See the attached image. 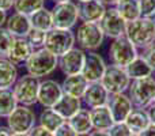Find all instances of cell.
Returning a JSON list of instances; mask_svg holds the SVG:
<instances>
[{"mask_svg": "<svg viewBox=\"0 0 155 136\" xmlns=\"http://www.w3.org/2000/svg\"><path fill=\"white\" fill-rule=\"evenodd\" d=\"M14 3L15 0H0V10L10 11L11 8H14Z\"/></svg>", "mask_w": 155, "mask_h": 136, "instance_id": "f35d334b", "label": "cell"}, {"mask_svg": "<svg viewBox=\"0 0 155 136\" xmlns=\"http://www.w3.org/2000/svg\"><path fill=\"white\" fill-rule=\"evenodd\" d=\"M140 15L144 18H154L155 16V0H139Z\"/></svg>", "mask_w": 155, "mask_h": 136, "instance_id": "e575fe53", "label": "cell"}, {"mask_svg": "<svg viewBox=\"0 0 155 136\" xmlns=\"http://www.w3.org/2000/svg\"><path fill=\"white\" fill-rule=\"evenodd\" d=\"M7 125L14 134H29L37 125V116L30 106L18 105L7 117Z\"/></svg>", "mask_w": 155, "mask_h": 136, "instance_id": "9c48e42d", "label": "cell"}, {"mask_svg": "<svg viewBox=\"0 0 155 136\" xmlns=\"http://www.w3.org/2000/svg\"><path fill=\"white\" fill-rule=\"evenodd\" d=\"M146 112H147V114H148L150 123L151 124H155V102H154V104H151L150 106L146 109Z\"/></svg>", "mask_w": 155, "mask_h": 136, "instance_id": "60d3db41", "label": "cell"}, {"mask_svg": "<svg viewBox=\"0 0 155 136\" xmlns=\"http://www.w3.org/2000/svg\"><path fill=\"white\" fill-rule=\"evenodd\" d=\"M106 5L101 0H86L78 3V12L80 22H99Z\"/></svg>", "mask_w": 155, "mask_h": 136, "instance_id": "e0dca14e", "label": "cell"}, {"mask_svg": "<svg viewBox=\"0 0 155 136\" xmlns=\"http://www.w3.org/2000/svg\"><path fill=\"white\" fill-rule=\"evenodd\" d=\"M139 136H155V124H151L146 129H143L139 134Z\"/></svg>", "mask_w": 155, "mask_h": 136, "instance_id": "ab89813d", "label": "cell"}, {"mask_svg": "<svg viewBox=\"0 0 155 136\" xmlns=\"http://www.w3.org/2000/svg\"><path fill=\"white\" fill-rule=\"evenodd\" d=\"M63 94L64 93L61 83L54 79H44L40 82L37 104H40L42 108H53Z\"/></svg>", "mask_w": 155, "mask_h": 136, "instance_id": "4fadbf2b", "label": "cell"}, {"mask_svg": "<svg viewBox=\"0 0 155 136\" xmlns=\"http://www.w3.org/2000/svg\"><path fill=\"white\" fill-rule=\"evenodd\" d=\"M14 40H15V37L4 26L0 27V57H7Z\"/></svg>", "mask_w": 155, "mask_h": 136, "instance_id": "1f68e13d", "label": "cell"}, {"mask_svg": "<svg viewBox=\"0 0 155 136\" xmlns=\"http://www.w3.org/2000/svg\"><path fill=\"white\" fill-rule=\"evenodd\" d=\"M86 52L79 46H74L67 53L59 57V68L65 76L68 75H76L82 72L83 64H84Z\"/></svg>", "mask_w": 155, "mask_h": 136, "instance_id": "5bb4252c", "label": "cell"}, {"mask_svg": "<svg viewBox=\"0 0 155 136\" xmlns=\"http://www.w3.org/2000/svg\"><path fill=\"white\" fill-rule=\"evenodd\" d=\"M99 82L102 83V86L106 88L109 94H117L127 93L132 80L127 74L125 68L110 64L105 69V74Z\"/></svg>", "mask_w": 155, "mask_h": 136, "instance_id": "ba28073f", "label": "cell"}, {"mask_svg": "<svg viewBox=\"0 0 155 136\" xmlns=\"http://www.w3.org/2000/svg\"><path fill=\"white\" fill-rule=\"evenodd\" d=\"M106 63L104 57L95 51L86 52L84 56V64H83L82 72L80 74L88 80V83L99 82L101 78L104 76L105 69H106Z\"/></svg>", "mask_w": 155, "mask_h": 136, "instance_id": "7c38bea8", "label": "cell"}, {"mask_svg": "<svg viewBox=\"0 0 155 136\" xmlns=\"http://www.w3.org/2000/svg\"><path fill=\"white\" fill-rule=\"evenodd\" d=\"M128 95L135 108L147 109L155 101V78L148 76L132 80L128 88Z\"/></svg>", "mask_w": 155, "mask_h": 136, "instance_id": "3957f363", "label": "cell"}, {"mask_svg": "<svg viewBox=\"0 0 155 136\" xmlns=\"http://www.w3.org/2000/svg\"><path fill=\"white\" fill-rule=\"evenodd\" d=\"M125 37L139 51L155 42V21L154 18H140L127 23Z\"/></svg>", "mask_w": 155, "mask_h": 136, "instance_id": "6da1fadb", "label": "cell"}, {"mask_svg": "<svg viewBox=\"0 0 155 136\" xmlns=\"http://www.w3.org/2000/svg\"><path fill=\"white\" fill-rule=\"evenodd\" d=\"M68 124L76 131L78 135L82 134H90L93 131V123H91L90 109H80L75 116L68 120Z\"/></svg>", "mask_w": 155, "mask_h": 136, "instance_id": "d4e9b609", "label": "cell"}, {"mask_svg": "<svg viewBox=\"0 0 155 136\" xmlns=\"http://www.w3.org/2000/svg\"><path fill=\"white\" fill-rule=\"evenodd\" d=\"M40 82L41 80L38 78L33 76L30 74L19 76L16 79V82L12 86V91L16 101H18V105L31 106V105L37 104Z\"/></svg>", "mask_w": 155, "mask_h": 136, "instance_id": "52a82bcc", "label": "cell"}, {"mask_svg": "<svg viewBox=\"0 0 155 136\" xmlns=\"http://www.w3.org/2000/svg\"><path fill=\"white\" fill-rule=\"evenodd\" d=\"M27 135H29V136H54L53 132H51V131H48V129L42 128V127L38 125V124Z\"/></svg>", "mask_w": 155, "mask_h": 136, "instance_id": "74e56055", "label": "cell"}, {"mask_svg": "<svg viewBox=\"0 0 155 136\" xmlns=\"http://www.w3.org/2000/svg\"><path fill=\"white\" fill-rule=\"evenodd\" d=\"M79 2H86V0H78V3H79Z\"/></svg>", "mask_w": 155, "mask_h": 136, "instance_id": "f907efd6", "label": "cell"}, {"mask_svg": "<svg viewBox=\"0 0 155 136\" xmlns=\"http://www.w3.org/2000/svg\"><path fill=\"white\" fill-rule=\"evenodd\" d=\"M25 67L27 74L41 79L53 74L54 69L59 67V57L51 53L48 49L40 48L31 53V56L25 63Z\"/></svg>", "mask_w": 155, "mask_h": 136, "instance_id": "7a4b0ae2", "label": "cell"}, {"mask_svg": "<svg viewBox=\"0 0 155 136\" xmlns=\"http://www.w3.org/2000/svg\"><path fill=\"white\" fill-rule=\"evenodd\" d=\"M53 134H54V136H78L76 131L68 124V121H65L64 124H61Z\"/></svg>", "mask_w": 155, "mask_h": 136, "instance_id": "8d00e7d4", "label": "cell"}, {"mask_svg": "<svg viewBox=\"0 0 155 136\" xmlns=\"http://www.w3.org/2000/svg\"><path fill=\"white\" fill-rule=\"evenodd\" d=\"M37 123H38V125H41L42 128L48 129V131H51V132H54L61 124L65 123V120L59 113L54 112L52 108H44L42 112L40 113V116H38V118H37Z\"/></svg>", "mask_w": 155, "mask_h": 136, "instance_id": "4316f807", "label": "cell"}, {"mask_svg": "<svg viewBox=\"0 0 155 136\" xmlns=\"http://www.w3.org/2000/svg\"><path fill=\"white\" fill-rule=\"evenodd\" d=\"M114 7L127 23L142 16L140 15L139 0H120Z\"/></svg>", "mask_w": 155, "mask_h": 136, "instance_id": "83f0119b", "label": "cell"}, {"mask_svg": "<svg viewBox=\"0 0 155 136\" xmlns=\"http://www.w3.org/2000/svg\"><path fill=\"white\" fill-rule=\"evenodd\" d=\"M102 3H104L105 5H106V7H114L116 4H117L118 2H120V0H101Z\"/></svg>", "mask_w": 155, "mask_h": 136, "instance_id": "f6af8a7d", "label": "cell"}, {"mask_svg": "<svg viewBox=\"0 0 155 136\" xmlns=\"http://www.w3.org/2000/svg\"><path fill=\"white\" fill-rule=\"evenodd\" d=\"M139 55L147 61V64L150 65L151 69L155 72V42L146 46L144 49H142V51L139 52Z\"/></svg>", "mask_w": 155, "mask_h": 136, "instance_id": "d590c367", "label": "cell"}, {"mask_svg": "<svg viewBox=\"0 0 155 136\" xmlns=\"http://www.w3.org/2000/svg\"><path fill=\"white\" fill-rule=\"evenodd\" d=\"M125 71H127V74H128V76L131 78V80L153 76V74H154V71L151 69V67L147 64V61H146L140 55L134 60V61H131L128 65H127Z\"/></svg>", "mask_w": 155, "mask_h": 136, "instance_id": "484cf974", "label": "cell"}, {"mask_svg": "<svg viewBox=\"0 0 155 136\" xmlns=\"http://www.w3.org/2000/svg\"><path fill=\"white\" fill-rule=\"evenodd\" d=\"M131 136H139V135H136V134H132Z\"/></svg>", "mask_w": 155, "mask_h": 136, "instance_id": "681fc988", "label": "cell"}, {"mask_svg": "<svg viewBox=\"0 0 155 136\" xmlns=\"http://www.w3.org/2000/svg\"><path fill=\"white\" fill-rule=\"evenodd\" d=\"M75 37L78 46L84 52L97 51L106 38L98 22H82L75 32Z\"/></svg>", "mask_w": 155, "mask_h": 136, "instance_id": "8992f818", "label": "cell"}, {"mask_svg": "<svg viewBox=\"0 0 155 136\" xmlns=\"http://www.w3.org/2000/svg\"><path fill=\"white\" fill-rule=\"evenodd\" d=\"M54 3H64V2H71V0H53Z\"/></svg>", "mask_w": 155, "mask_h": 136, "instance_id": "bcb514c9", "label": "cell"}, {"mask_svg": "<svg viewBox=\"0 0 155 136\" xmlns=\"http://www.w3.org/2000/svg\"><path fill=\"white\" fill-rule=\"evenodd\" d=\"M18 106L12 87H0V118H7Z\"/></svg>", "mask_w": 155, "mask_h": 136, "instance_id": "f546056e", "label": "cell"}, {"mask_svg": "<svg viewBox=\"0 0 155 136\" xmlns=\"http://www.w3.org/2000/svg\"><path fill=\"white\" fill-rule=\"evenodd\" d=\"M87 86H88V80L82 74L68 75V76L64 78V80L61 83L63 93L76 97V98H80V99H82Z\"/></svg>", "mask_w": 155, "mask_h": 136, "instance_id": "44dd1931", "label": "cell"}, {"mask_svg": "<svg viewBox=\"0 0 155 136\" xmlns=\"http://www.w3.org/2000/svg\"><path fill=\"white\" fill-rule=\"evenodd\" d=\"M90 136H109L107 131H98V129H93L90 132Z\"/></svg>", "mask_w": 155, "mask_h": 136, "instance_id": "ee69618b", "label": "cell"}, {"mask_svg": "<svg viewBox=\"0 0 155 136\" xmlns=\"http://www.w3.org/2000/svg\"><path fill=\"white\" fill-rule=\"evenodd\" d=\"M45 7V0H15L14 10L25 15H31L33 12Z\"/></svg>", "mask_w": 155, "mask_h": 136, "instance_id": "4dcf8cb0", "label": "cell"}, {"mask_svg": "<svg viewBox=\"0 0 155 136\" xmlns=\"http://www.w3.org/2000/svg\"><path fill=\"white\" fill-rule=\"evenodd\" d=\"M107 108H109L114 123H121L125 121L131 110L134 109V104H132L131 98L127 93H117V94H110L109 99H107Z\"/></svg>", "mask_w": 155, "mask_h": 136, "instance_id": "9a60e30c", "label": "cell"}, {"mask_svg": "<svg viewBox=\"0 0 155 136\" xmlns=\"http://www.w3.org/2000/svg\"><path fill=\"white\" fill-rule=\"evenodd\" d=\"M109 95L110 94L102 86L101 82H93V83H88L87 88H86L84 94L82 97V101L87 106V109H93V108L106 105Z\"/></svg>", "mask_w": 155, "mask_h": 136, "instance_id": "2e32d148", "label": "cell"}, {"mask_svg": "<svg viewBox=\"0 0 155 136\" xmlns=\"http://www.w3.org/2000/svg\"><path fill=\"white\" fill-rule=\"evenodd\" d=\"M75 45H76V37L72 30L52 27L49 32H46L44 48L48 49L54 56L60 57L61 55L71 51Z\"/></svg>", "mask_w": 155, "mask_h": 136, "instance_id": "277c9868", "label": "cell"}, {"mask_svg": "<svg viewBox=\"0 0 155 136\" xmlns=\"http://www.w3.org/2000/svg\"><path fill=\"white\" fill-rule=\"evenodd\" d=\"M154 102H155V101H154Z\"/></svg>", "mask_w": 155, "mask_h": 136, "instance_id": "816d5d0a", "label": "cell"}, {"mask_svg": "<svg viewBox=\"0 0 155 136\" xmlns=\"http://www.w3.org/2000/svg\"><path fill=\"white\" fill-rule=\"evenodd\" d=\"M4 27L15 38H26L30 30L33 29L29 15H25L21 12H14L12 15L8 16Z\"/></svg>", "mask_w": 155, "mask_h": 136, "instance_id": "ac0fdd59", "label": "cell"}, {"mask_svg": "<svg viewBox=\"0 0 155 136\" xmlns=\"http://www.w3.org/2000/svg\"><path fill=\"white\" fill-rule=\"evenodd\" d=\"M90 116H91V123H93V129L107 131L114 123L107 105L90 109Z\"/></svg>", "mask_w": 155, "mask_h": 136, "instance_id": "7402d4cb", "label": "cell"}, {"mask_svg": "<svg viewBox=\"0 0 155 136\" xmlns=\"http://www.w3.org/2000/svg\"><path fill=\"white\" fill-rule=\"evenodd\" d=\"M51 12L52 19H53V27H57V29L72 30L79 21L78 4L72 0L64 3H54Z\"/></svg>", "mask_w": 155, "mask_h": 136, "instance_id": "30bf717a", "label": "cell"}, {"mask_svg": "<svg viewBox=\"0 0 155 136\" xmlns=\"http://www.w3.org/2000/svg\"><path fill=\"white\" fill-rule=\"evenodd\" d=\"M14 132L8 128V125H0V136H12Z\"/></svg>", "mask_w": 155, "mask_h": 136, "instance_id": "b9f144b4", "label": "cell"}, {"mask_svg": "<svg viewBox=\"0 0 155 136\" xmlns=\"http://www.w3.org/2000/svg\"><path fill=\"white\" fill-rule=\"evenodd\" d=\"M101 30L104 32L105 37L107 38H117L121 35H125L127 22L121 18L116 7H106L102 18L98 22Z\"/></svg>", "mask_w": 155, "mask_h": 136, "instance_id": "8fae6325", "label": "cell"}, {"mask_svg": "<svg viewBox=\"0 0 155 136\" xmlns=\"http://www.w3.org/2000/svg\"><path fill=\"white\" fill-rule=\"evenodd\" d=\"M45 37H46V32H42V30H38V29H31L26 38H27V41L31 44L33 48L40 49V48H44Z\"/></svg>", "mask_w": 155, "mask_h": 136, "instance_id": "d6a6232c", "label": "cell"}, {"mask_svg": "<svg viewBox=\"0 0 155 136\" xmlns=\"http://www.w3.org/2000/svg\"><path fill=\"white\" fill-rule=\"evenodd\" d=\"M107 132H109V136H131L132 135L131 129L128 128V125L124 121L113 123V125L107 129Z\"/></svg>", "mask_w": 155, "mask_h": 136, "instance_id": "836d02e7", "label": "cell"}, {"mask_svg": "<svg viewBox=\"0 0 155 136\" xmlns=\"http://www.w3.org/2000/svg\"><path fill=\"white\" fill-rule=\"evenodd\" d=\"M124 123L128 125V128L131 129L132 134L139 135L143 129H146L150 125V118H148V114H147V112H146V109L134 108Z\"/></svg>", "mask_w": 155, "mask_h": 136, "instance_id": "603a6c76", "label": "cell"}, {"mask_svg": "<svg viewBox=\"0 0 155 136\" xmlns=\"http://www.w3.org/2000/svg\"><path fill=\"white\" fill-rule=\"evenodd\" d=\"M30 23H31L33 29H38L42 32H49L53 27V19H52V12L51 10L42 7L41 10L33 12L31 15H29Z\"/></svg>", "mask_w": 155, "mask_h": 136, "instance_id": "f1b7e54d", "label": "cell"}, {"mask_svg": "<svg viewBox=\"0 0 155 136\" xmlns=\"http://www.w3.org/2000/svg\"><path fill=\"white\" fill-rule=\"evenodd\" d=\"M34 51L35 49L27 41V38H15L10 51H8L7 59L11 60L15 65H21L27 61V59L31 56Z\"/></svg>", "mask_w": 155, "mask_h": 136, "instance_id": "d6986e66", "label": "cell"}, {"mask_svg": "<svg viewBox=\"0 0 155 136\" xmlns=\"http://www.w3.org/2000/svg\"><path fill=\"white\" fill-rule=\"evenodd\" d=\"M78 136H90V134H82V135H78Z\"/></svg>", "mask_w": 155, "mask_h": 136, "instance_id": "c3c4849f", "label": "cell"}, {"mask_svg": "<svg viewBox=\"0 0 155 136\" xmlns=\"http://www.w3.org/2000/svg\"><path fill=\"white\" fill-rule=\"evenodd\" d=\"M107 53H109V60L112 64L125 68L129 63L134 61L139 56V49L125 35H121L112 40Z\"/></svg>", "mask_w": 155, "mask_h": 136, "instance_id": "5b68a950", "label": "cell"}, {"mask_svg": "<svg viewBox=\"0 0 155 136\" xmlns=\"http://www.w3.org/2000/svg\"><path fill=\"white\" fill-rule=\"evenodd\" d=\"M7 11L4 10H0V27H3L5 25V22H7Z\"/></svg>", "mask_w": 155, "mask_h": 136, "instance_id": "7bdbcfd3", "label": "cell"}, {"mask_svg": "<svg viewBox=\"0 0 155 136\" xmlns=\"http://www.w3.org/2000/svg\"><path fill=\"white\" fill-rule=\"evenodd\" d=\"M12 136H29L27 134H12Z\"/></svg>", "mask_w": 155, "mask_h": 136, "instance_id": "7dc6e473", "label": "cell"}, {"mask_svg": "<svg viewBox=\"0 0 155 136\" xmlns=\"http://www.w3.org/2000/svg\"><path fill=\"white\" fill-rule=\"evenodd\" d=\"M18 78V67L7 57H0V87H12Z\"/></svg>", "mask_w": 155, "mask_h": 136, "instance_id": "cb8c5ba5", "label": "cell"}, {"mask_svg": "<svg viewBox=\"0 0 155 136\" xmlns=\"http://www.w3.org/2000/svg\"><path fill=\"white\" fill-rule=\"evenodd\" d=\"M52 109L56 113H59L65 121H68L72 116H75L82 109V99L68 95V94H63L61 98L56 102V105Z\"/></svg>", "mask_w": 155, "mask_h": 136, "instance_id": "ffe728a7", "label": "cell"}]
</instances>
